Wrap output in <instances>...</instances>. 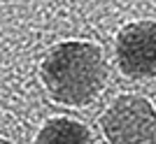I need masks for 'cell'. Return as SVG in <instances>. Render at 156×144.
I'll list each match as a JSON object with an SVG mask.
<instances>
[{
    "instance_id": "1",
    "label": "cell",
    "mask_w": 156,
    "mask_h": 144,
    "mask_svg": "<svg viewBox=\"0 0 156 144\" xmlns=\"http://www.w3.org/2000/svg\"><path fill=\"white\" fill-rule=\"evenodd\" d=\"M107 77L105 51L91 39H63L51 46L40 65L44 91L65 107H89L105 91Z\"/></svg>"
},
{
    "instance_id": "2",
    "label": "cell",
    "mask_w": 156,
    "mask_h": 144,
    "mask_svg": "<svg viewBox=\"0 0 156 144\" xmlns=\"http://www.w3.org/2000/svg\"><path fill=\"white\" fill-rule=\"evenodd\" d=\"M107 144H156V107L149 98L124 93L100 116Z\"/></svg>"
},
{
    "instance_id": "3",
    "label": "cell",
    "mask_w": 156,
    "mask_h": 144,
    "mask_svg": "<svg viewBox=\"0 0 156 144\" xmlns=\"http://www.w3.org/2000/svg\"><path fill=\"white\" fill-rule=\"evenodd\" d=\"M114 53L121 74L128 79L156 77V21L137 19L119 28Z\"/></svg>"
},
{
    "instance_id": "4",
    "label": "cell",
    "mask_w": 156,
    "mask_h": 144,
    "mask_svg": "<svg viewBox=\"0 0 156 144\" xmlns=\"http://www.w3.org/2000/svg\"><path fill=\"white\" fill-rule=\"evenodd\" d=\"M35 144H96L89 125L68 116H54L35 135Z\"/></svg>"
},
{
    "instance_id": "5",
    "label": "cell",
    "mask_w": 156,
    "mask_h": 144,
    "mask_svg": "<svg viewBox=\"0 0 156 144\" xmlns=\"http://www.w3.org/2000/svg\"><path fill=\"white\" fill-rule=\"evenodd\" d=\"M0 144H14L12 139H7V137H0Z\"/></svg>"
}]
</instances>
